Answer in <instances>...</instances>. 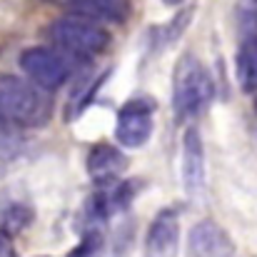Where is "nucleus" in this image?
Segmentation results:
<instances>
[{
	"instance_id": "1",
	"label": "nucleus",
	"mask_w": 257,
	"mask_h": 257,
	"mask_svg": "<svg viewBox=\"0 0 257 257\" xmlns=\"http://www.w3.org/2000/svg\"><path fill=\"white\" fill-rule=\"evenodd\" d=\"M0 115L20 127H40L53 115V100L35 83L0 73Z\"/></svg>"
},
{
	"instance_id": "2",
	"label": "nucleus",
	"mask_w": 257,
	"mask_h": 257,
	"mask_svg": "<svg viewBox=\"0 0 257 257\" xmlns=\"http://www.w3.org/2000/svg\"><path fill=\"white\" fill-rule=\"evenodd\" d=\"M215 97V83L207 68L192 55L185 53L172 75V110L177 120H190L202 115Z\"/></svg>"
},
{
	"instance_id": "3",
	"label": "nucleus",
	"mask_w": 257,
	"mask_h": 257,
	"mask_svg": "<svg viewBox=\"0 0 257 257\" xmlns=\"http://www.w3.org/2000/svg\"><path fill=\"white\" fill-rule=\"evenodd\" d=\"M48 38L55 48L65 50L73 58H92L110 45V33L85 15H68L58 18L48 28Z\"/></svg>"
},
{
	"instance_id": "4",
	"label": "nucleus",
	"mask_w": 257,
	"mask_h": 257,
	"mask_svg": "<svg viewBox=\"0 0 257 257\" xmlns=\"http://www.w3.org/2000/svg\"><path fill=\"white\" fill-rule=\"evenodd\" d=\"M18 65L30 83H35L43 90L63 87L75 73V58L60 48H48V45L25 48L18 58Z\"/></svg>"
},
{
	"instance_id": "5",
	"label": "nucleus",
	"mask_w": 257,
	"mask_h": 257,
	"mask_svg": "<svg viewBox=\"0 0 257 257\" xmlns=\"http://www.w3.org/2000/svg\"><path fill=\"white\" fill-rule=\"evenodd\" d=\"M153 112H155V102L150 97H133L120 107L115 122V140L120 143V148L138 150L148 145L155 127Z\"/></svg>"
},
{
	"instance_id": "6",
	"label": "nucleus",
	"mask_w": 257,
	"mask_h": 257,
	"mask_svg": "<svg viewBox=\"0 0 257 257\" xmlns=\"http://www.w3.org/2000/svg\"><path fill=\"white\" fill-rule=\"evenodd\" d=\"M185 255L187 257H232L235 255V242L227 235V230L220 227L215 220H200L187 232Z\"/></svg>"
},
{
	"instance_id": "7",
	"label": "nucleus",
	"mask_w": 257,
	"mask_h": 257,
	"mask_svg": "<svg viewBox=\"0 0 257 257\" xmlns=\"http://www.w3.org/2000/svg\"><path fill=\"white\" fill-rule=\"evenodd\" d=\"M182 187L190 197H200L205 190V145L197 127H187L182 133V160H180Z\"/></svg>"
},
{
	"instance_id": "8",
	"label": "nucleus",
	"mask_w": 257,
	"mask_h": 257,
	"mask_svg": "<svg viewBox=\"0 0 257 257\" xmlns=\"http://www.w3.org/2000/svg\"><path fill=\"white\" fill-rule=\"evenodd\" d=\"M180 252V220L168 207L160 210L145 232V257H177Z\"/></svg>"
},
{
	"instance_id": "9",
	"label": "nucleus",
	"mask_w": 257,
	"mask_h": 257,
	"mask_svg": "<svg viewBox=\"0 0 257 257\" xmlns=\"http://www.w3.org/2000/svg\"><path fill=\"white\" fill-rule=\"evenodd\" d=\"M85 168H87V175H90L95 182L110 185V182H115V180L125 172L127 158L122 155L120 148L107 145V143H97V145L90 148V153H87Z\"/></svg>"
},
{
	"instance_id": "10",
	"label": "nucleus",
	"mask_w": 257,
	"mask_h": 257,
	"mask_svg": "<svg viewBox=\"0 0 257 257\" xmlns=\"http://www.w3.org/2000/svg\"><path fill=\"white\" fill-rule=\"evenodd\" d=\"M237 83L245 92H257V38H245L235 58Z\"/></svg>"
},
{
	"instance_id": "11",
	"label": "nucleus",
	"mask_w": 257,
	"mask_h": 257,
	"mask_svg": "<svg viewBox=\"0 0 257 257\" xmlns=\"http://www.w3.org/2000/svg\"><path fill=\"white\" fill-rule=\"evenodd\" d=\"M80 15L97 23H120L125 18V0H70Z\"/></svg>"
},
{
	"instance_id": "12",
	"label": "nucleus",
	"mask_w": 257,
	"mask_h": 257,
	"mask_svg": "<svg viewBox=\"0 0 257 257\" xmlns=\"http://www.w3.org/2000/svg\"><path fill=\"white\" fill-rule=\"evenodd\" d=\"M30 222H33V207H28L25 202H8L0 212V230L8 235L25 230Z\"/></svg>"
},
{
	"instance_id": "13",
	"label": "nucleus",
	"mask_w": 257,
	"mask_h": 257,
	"mask_svg": "<svg viewBox=\"0 0 257 257\" xmlns=\"http://www.w3.org/2000/svg\"><path fill=\"white\" fill-rule=\"evenodd\" d=\"M102 250H105V235L97 227H87L80 245L68 257H102Z\"/></svg>"
},
{
	"instance_id": "14",
	"label": "nucleus",
	"mask_w": 257,
	"mask_h": 257,
	"mask_svg": "<svg viewBox=\"0 0 257 257\" xmlns=\"http://www.w3.org/2000/svg\"><path fill=\"white\" fill-rule=\"evenodd\" d=\"M0 257H15V245H13V235L0 230Z\"/></svg>"
},
{
	"instance_id": "15",
	"label": "nucleus",
	"mask_w": 257,
	"mask_h": 257,
	"mask_svg": "<svg viewBox=\"0 0 257 257\" xmlns=\"http://www.w3.org/2000/svg\"><path fill=\"white\" fill-rule=\"evenodd\" d=\"M163 5H168V8H177V5H182L185 0H160Z\"/></svg>"
},
{
	"instance_id": "16",
	"label": "nucleus",
	"mask_w": 257,
	"mask_h": 257,
	"mask_svg": "<svg viewBox=\"0 0 257 257\" xmlns=\"http://www.w3.org/2000/svg\"><path fill=\"white\" fill-rule=\"evenodd\" d=\"M255 110H257V97H255Z\"/></svg>"
},
{
	"instance_id": "17",
	"label": "nucleus",
	"mask_w": 257,
	"mask_h": 257,
	"mask_svg": "<svg viewBox=\"0 0 257 257\" xmlns=\"http://www.w3.org/2000/svg\"><path fill=\"white\" fill-rule=\"evenodd\" d=\"M0 120H3V115H0Z\"/></svg>"
}]
</instances>
